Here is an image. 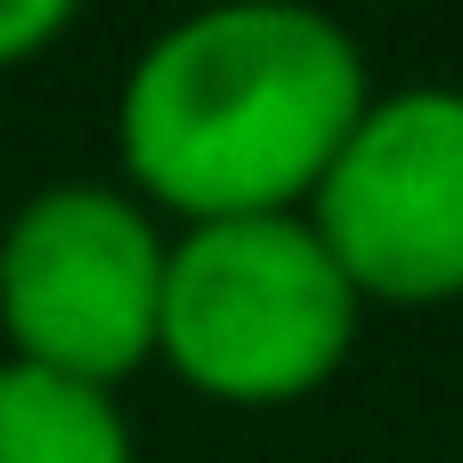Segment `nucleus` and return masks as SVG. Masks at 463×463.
I'll return each instance as SVG.
<instances>
[{
  "label": "nucleus",
  "mask_w": 463,
  "mask_h": 463,
  "mask_svg": "<svg viewBox=\"0 0 463 463\" xmlns=\"http://www.w3.org/2000/svg\"><path fill=\"white\" fill-rule=\"evenodd\" d=\"M309 228L358 301H463V90L415 81L366 98L309 195Z\"/></svg>",
  "instance_id": "4"
},
{
  "label": "nucleus",
  "mask_w": 463,
  "mask_h": 463,
  "mask_svg": "<svg viewBox=\"0 0 463 463\" xmlns=\"http://www.w3.org/2000/svg\"><path fill=\"white\" fill-rule=\"evenodd\" d=\"M366 301L309 212L203 220L171 236L155 358L212 407L317 399L358 350Z\"/></svg>",
  "instance_id": "2"
},
{
  "label": "nucleus",
  "mask_w": 463,
  "mask_h": 463,
  "mask_svg": "<svg viewBox=\"0 0 463 463\" xmlns=\"http://www.w3.org/2000/svg\"><path fill=\"white\" fill-rule=\"evenodd\" d=\"M0 463H138L114 391L0 358Z\"/></svg>",
  "instance_id": "5"
},
{
  "label": "nucleus",
  "mask_w": 463,
  "mask_h": 463,
  "mask_svg": "<svg viewBox=\"0 0 463 463\" xmlns=\"http://www.w3.org/2000/svg\"><path fill=\"white\" fill-rule=\"evenodd\" d=\"M366 98V49L334 8L203 0L163 24L114 90L122 187L179 228L309 212Z\"/></svg>",
  "instance_id": "1"
},
{
  "label": "nucleus",
  "mask_w": 463,
  "mask_h": 463,
  "mask_svg": "<svg viewBox=\"0 0 463 463\" xmlns=\"http://www.w3.org/2000/svg\"><path fill=\"white\" fill-rule=\"evenodd\" d=\"M171 236L122 179H49L0 228V342L16 366L122 391L155 366Z\"/></svg>",
  "instance_id": "3"
},
{
  "label": "nucleus",
  "mask_w": 463,
  "mask_h": 463,
  "mask_svg": "<svg viewBox=\"0 0 463 463\" xmlns=\"http://www.w3.org/2000/svg\"><path fill=\"white\" fill-rule=\"evenodd\" d=\"M81 8H90V0H0V65L41 57V49H49Z\"/></svg>",
  "instance_id": "6"
}]
</instances>
